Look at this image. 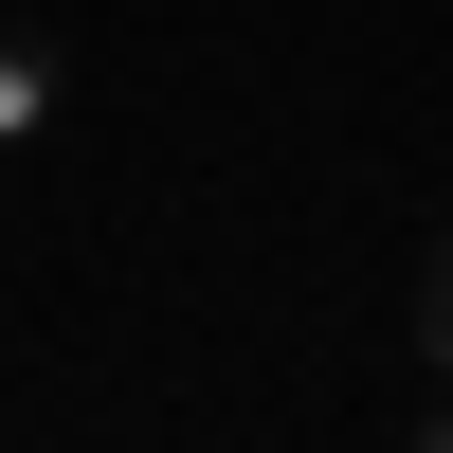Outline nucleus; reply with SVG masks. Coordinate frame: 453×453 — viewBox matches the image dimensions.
I'll list each match as a JSON object with an SVG mask.
<instances>
[{"instance_id":"1","label":"nucleus","mask_w":453,"mask_h":453,"mask_svg":"<svg viewBox=\"0 0 453 453\" xmlns=\"http://www.w3.org/2000/svg\"><path fill=\"white\" fill-rule=\"evenodd\" d=\"M55 109H73V55L36 19H0V164H36V145H55Z\"/></svg>"},{"instance_id":"2","label":"nucleus","mask_w":453,"mask_h":453,"mask_svg":"<svg viewBox=\"0 0 453 453\" xmlns=\"http://www.w3.org/2000/svg\"><path fill=\"white\" fill-rule=\"evenodd\" d=\"M418 345H435V381H453V236L418 254Z\"/></svg>"}]
</instances>
